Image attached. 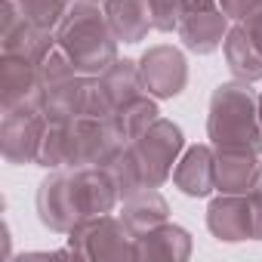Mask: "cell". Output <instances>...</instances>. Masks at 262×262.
<instances>
[{
	"label": "cell",
	"instance_id": "15",
	"mask_svg": "<svg viewBox=\"0 0 262 262\" xmlns=\"http://www.w3.org/2000/svg\"><path fill=\"white\" fill-rule=\"evenodd\" d=\"M167 216H170V207L158 188H142L136 194H129V198H123V207H120V219L136 237L164 225Z\"/></svg>",
	"mask_w": 262,
	"mask_h": 262
},
{
	"label": "cell",
	"instance_id": "14",
	"mask_svg": "<svg viewBox=\"0 0 262 262\" xmlns=\"http://www.w3.org/2000/svg\"><path fill=\"white\" fill-rule=\"evenodd\" d=\"M158 117H161V108H158L155 96L151 93H139V96L129 99V102H123L117 111H111L108 114V123H111V129H114V133L126 145H133Z\"/></svg>",
	"mask_w": 262,
	"mask_h": 262
},
{
	"label": "cell",
	"instance_id": "22",
	"mask_svg": "<svg viewBox=\"0 0 262 262\" xmlns=\"http://www.w3.org/2000/svg\"><path fill=\"white\" fill-rule=\"evenodd\" d=\"M241 25L247 28V34L253 37V43H256V47L262 50V10H256V13H253L250 19H244Z\"/></svg>",
	"mask_w": 262,
	"mask_h": 262
},
{
	"label": "cell",
	"instance_id": "8",
	"mask_svg": "<svg viewBox=\"0 0 262 262\" xmlns=\"http://www.w3.org/2000/svg\"><path fill=\"white\" fill-rule=\"evenodd\" d=\"M37 216L40 222L56 231V234H68L80 216L74 210V198H71V170H50V176L40 182L37 188Z\"/></svg>",
	"mask_w": 262,
	"mask_h": 262
},
{
	"label": "cell",
	"instance_id": "11",
	"mask_svg": "<svg viewBox=\"0 0 262 262\" xmlns=\"http://www.w3.org/2000/svg\"><path fill=\"white\" fill-rule=\"evenodd\" d=\"M259 155L244 148H216V191L219 194H250L259 179Z\"/></svg>",
	"mask_w": 262,
	"mask_h": 262
},
{
	"label": "cell",
	"instance_id": "5",
	"mask_svg": "<svg viewBox=\"0 0 262 262\" xmlns=\"http://www.w3.org/2000/svg\"><path fill=\"white\" fill-rule=\"evenodd\" d=\"M139 71L145 93H151L155 99H173L188 83V62L173 43H158L145 50V56L139 59Z\"/></svg>",
	"mask_w": 262,
	"mask_h": 262
},
{
	"label": "cell",
	"instance_id": "16",
	"mask_svg": "<svg viewBox=\"0 0 262 262\" xmlns=\"http://www.w3.org/2000/svg\"><path fill=\"white\" fill-rule=\"evenodd\" d=\"M188 256H191V237L185 228L173 222H164L136 237V259H188Z\"/></svg>",
	"mask_w": 262,
	"mask_h": 262
},
{
	"label": "cell",
	"instance_id": "19",
	"mask_svg": "<svg viewBox=\"0 0 262 262\" xmlns=\"http://www.w3.org/2000/svg\"><path fill=\"white\" fill-rule=\"evenodd\" d=\"M16 4L22 7L25 19H28L34 28H40V31H50V34H53V31L59 28L62 16L68 13L71 0H16Z\"/></svg>",
	"mask_w": 262,
	"mask_h": 262
},
{
	"label": "cell",
	"instance_id": "1",
	"mask_svg": "<svg viewBox=\"0 0 262 262\" xmlns=\"http://www.w3.org/2000/svg\"><path fill=\"white\" fill-rule=\"evenodd\" d=\"M53 34H56L59 47L68 53V59L74 62L77 74H83V77H96L117 62L120 40L114 37L105 7H99V4L71 0L68 13L62 16L59 28Z\"/></svg>",
	"mask_w": 262,
	"mask_h": 262
},
{
	"label": "cell",
	"instance_id": "6",
	"mask_svg": "<svg viewBox=\"0 0 262 262\" xmlns=\"http://www.w3.org/2000/svg\"><path fill=\"white\" fill-rule=\"evenodd\" d=\"M47 114L40 108L4 111V158L7 164H37V151L47 133Z\"/></svg>",
	"mask_w": 262,
	"mask_h": 262
},
{
	"label": "cell",
	"instance_id": "12",
	"mask_svg": "<svg viewBox=\"0 0 262 262\" xmlns=\"http://www.w3.org/2000/svg\"><path fill=\"white\" fill-rule=\"evenodd\" d=\"M105 16L117 40L139 43L155 31L151 0H105Z\"/></svg>",
	"mask_w": 262,
	"mask_h": 262
},
{
	"label": "cell",
	"instance_id": "10",
	"mask_svg": "<svg viewBox=\"0 0 262 262\" xmlns=\"http://www.w3.org/2000/svg\"><path fill=\"white\" fill-rule=\"evenodd\" d=\"M228 22H231V19H228V16L219 10V4H216V7H204V10L188 13V16L179 22L176 34H179V40H182L191 53L210 56V53H216V50L225 43Z\"/></svg>",
	"mask_w": 262,
	"mask_h": 262
},
{
	"label": "cell",
	"instance_id": "3",
	"mask_svg": "<svg viewBox=\"0 0 262 262\" xmlns=\"http://www.w3.org/2000/svg\"><path fill=\"white\" fill-rule=\"evenodd\" d=\"M65 241H68V250L74 256H86V259L136 256V234L114 213H102V216L77 222Z\"/></svg>",
	"mask_w": 262,
	"mask_h": 262
},
{
	"label": "cell",
	"instance_id": "7",
	"mask_svg": "<svg viewBox=\"0 0 262 262\" xmlns=\"http://www.w3.org/2000/svg\"><path fill=\"white\" fill-rule=\"evenodd\" d=\"M207 228L216 241H256V216L250 194H219L207 207Z\"/></svg>",
	"mask_w": 262,
	"mask_h": 262
},
{
	"label": "cell",
	"instance_id": "23",
	"mask_svg": "<svg viewBox=\"0 0 262 262\" xmlns=\"http://www.w3.org/2000/svg\"><path fill=\"white\" fill-rule=\"evenodd\" d=\"M80 4H105V0H80Z\"/></svg>",
	"mask_w": 262,
	"mask_h": 262
},
{
	"label": "cell",
	"instance_id": "13",
	"mask_svg": "<svg viewBox=\"0 0 262 262\" xmlns=\"http://www.w3.org/2000/svg\"><path fill=\"white\" fill-rule=\"evenodd\" d=\"M83 96H86V77L74 74L56 83L43 86V114L50 123H71L83 117Z\"/></svg>",
	"mask_w": 262,
	"mask_h": 262
},
{
	"label": "cell",
	"instance_id": "17",
	"mask_svg": "<svg viewBox=\"0 0 262 262\" xmlns=\"http://www.w3.org/2000/svg\"><path fill=\"white\" fill-rule=\"evenodd\" d=\"M222 53H225L228 71L237 80H247V83L262 80V50L253 43V37L247 34V28L241 22L234 28H228L225 43H222Z\"/></svg>",
	"mask_w": 262,
	"mask_h": 262
},
{
	"label": "cell",
	"instance_id": "21",
	"mask_svg": "<svg viewBox=\"0 0 262 262\" xmlns=\"http://www.w3.org/2000/svg\"><path fill=\"white\" fill-rule=\"evenodd\" d=\"M250 204H253V216H256V241H262V167H259V179L250 191Z\"/></svg>",
	"mask_w": 262,
	"mask_h": 262
},
{
	"label": "cell",
	"instance_id": "24",
	"mask_svg": "<svg viewBox=\"0 0 262 262\" xmlns=\"http://www.w3.org/2000/svg\"><path fill=\"white\" fill-rule=\"evenodd\" d=\"M259 120H262V96H259Z\"/></svg>",
	"mask_w": 262,
	"mask_h": 262
},
{
	"label": "cell",
	"instance_id": "20",
	"mask_svg": "<svg viewBox=\"0 0 262 262\" xmlns=\"http://www.w3.org/2000/svg\"><path fill=\"white\" fill-rule=\"evenodd\" d=\"M219 4V10L228 16V19H234V22H244V19H250L256 10H262V0H216Z\"/></svg>",
	"mask_w": 262,
	"mask_h": 262
},
{
	"label": "cell",
	"instance_id": "9",
	"mask_svg": "<svg viewBox=\"0 0 262 262\" xmlns=\"http://www.w3.org/2000/svg\"><path fill=\"white\" fill-rule=\"evenodd\" d=\"M173 185L188 198H210L216 191V148L191 145L173 167Z\"/></svg>",
	"mask_w": 262,
	"mask_h": 262
},
{
	"label": "cell",
	"instance_id": "2",
	"mask_svg": "<svg viewBox=\"0 0 262 262\" xmlns=\"http://www.w3.org/2000/svg\"><path fill=\"white\" fill-rule=\"evenodd\" d=\"M207 136L213 148H244V151L262 155L259 96L247 80H231L213 90Z\"/></svg>",
	"mask_w": 262,
	"mask_h": 262
},
{
	"label": "cell",
	"instance_id": "18",
	"mask_svg": "<svg viewBox=\"0 0 262 262\" xmlns=\"http://www.w3.org/2000/svg\"><path fill=\"white\" fill-rule=\"evenodd\" d=\"M99 80H102V86H105V93H108V99H111V108H114V111H117L123 102H129L133 96L145 93L139 62H133V59H117L108 71H102V74H99Z\"/></svg>",
	"mask_w": 262,
	"mask_h": 262
},
{
	"label": "cell",
	"instance_id": "4",
	"mask_svg": "<svg viewBox=\"0 0 262 262\" xmlns=\"http://www.w3.org/2000/svg\"><path fill=\"white\" fill-rule=\"evenodd\" d=\"M129 148H133V155L139 161L145 188H161L173 176V167H176V161L185 148V136L173 120L158 117Z\"/></svg>",
	"mask_w": 262,
	"mask_h": 262
}]
</instances>
